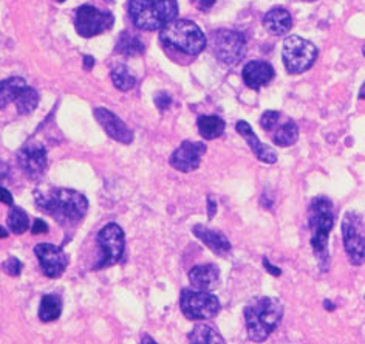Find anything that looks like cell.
<instances>
[{"label": "cell", "instance_id": "1", "mask_svg": "<svg viewBox=\"0 0 365 344\" xmlns=\"http://www.w3.org/2000/svg\"><path fill=\"white\" fill-rule=\"evenodd\" d=\"M34 202L41 211L62 226L79 223L88 211L87 197L68 188H38Z\"/></svg>", "mask_w": 365, "mask_h": 344}, {"label": "cell", "instance_id": "2", "mask_svg": "<svg viewBox=\"0 0 365 344\" xmlns=\"http://www.w3.org/2000/svg\"><path fill=\"white\" fill-rule=\"evenodd\" d=\"M284 318V305L277 298L260 296L245 307V321L250 340L262 343L279 328Z\"/></svg>", "mask_w": 365, "mask_h": 344}, {"label": "cell", "instance_id": "3", "mask_svg": "<svg viewBox=\"0 0 365 344\" xmlns=\"http://www.w3.org/2000/svg\"><path fill=\"white\" fill-rule=\"evenodd\" d=\"M160 41L164 49L192 58L198 56L207 45V39L202 29L187 19H175L163 26Z\"/></svg>", "mask_w": 365, "mask_h": 344}, {"label": "cell", "instance_id": "4", "mask_svg": "<svg viewBox=\"0 0 365 344\" xmlns=\"http://www.w3.org/2000/svg\"><path fill=\"white\" fill-rule=\"evenodd\" d=\"M309 230H312V247L321 264V270L328 268V236L334 225V211L330 198L319 196L312 201L308 211Z\"/></svg>", "mask_w": 365, "mask_h": 344}, {"label": "cell", "instance_id": "5", "mask_svg": "<svg viewBox=\"0 0 365 344\" xmlns=\"http://www.w3.org/2000/svg\"><path fill=\"white\" fill-rule=\"evenodd\" d=\"M129 16L136 29L160 30L178 16L177 0H130Z\"/></svg>", "mask_w": 365, "mask_h": 344}, {"label": "cell", "instance_id": "6", "mask_svg": "<svg viewBox=\"0 0 365 344\" xmlns=\"http://www.w3.org/2000/svg\"><path fill=\"white\" fill-rule=\"evenodd\" d=\"M317 54L319 50L313 42L299 36H289L284 42L282 59L289 75H300L314 66Z\"/></svg>", "mask_w": 365, "mask_h": 344}, {"label": "cell", "instance_id": "7", "mask_svg": "<svg viewBox=\"0 0 365 344\" xmlns=\"http://www.w3.org/2000/svg\"><path fill=\"white\" fill-rule=\"evenodd\" d=\"M181 312L190 321L211 320L220 312L222 305L218 298L211 292L197 290V288H182L180 295Z\"/></svg>", "mask_w": 365, "mask_h": 344}, {"label": "cell", "instance_id": "8", "mask_svg": "<svg viewBox=\"0 0 365 344\" xmlns=\"http://www.w3.org/2000/svg\"><path fill=\"white\" fill-rule=\"evenodd\" d=\"M211 50L225 66H235L245 56L246 39L240 31L230 29L215 30L211 34Z\"/></svg>", "mask_w": 365, "mask_h": 344}, {"label": "cell", "instance_id": "9", "mask_svg": "<svg viewBox=\"0 0 365 344\" xmlns=\"http://www.w3.org/2000/svg\"><path fill=\"white\" fill-rule=\"evenodd\" d=\"M98 248L99 258L96 270L112 267L121 260L125 250V236L123 228L118 223H107L104 228L98 233Z\"/></svg>", "mask_w": 365, "mask_h": 344}, {"label": "cell", "instance_id": "10", "mask_svg": "<svg viewBox=\"0 0 365 344\" xmlns=\"http://www.w3.org/2000/svg\"><path fill=\"white\" fill-rule=\"evenodd\" d=\"M356 213H346L342 219V241L349 260L353 265L365 264V231Z\"/></svg>", "mask_w": 365, "mask_h": 344}, {"label": "cell", "instance_id": "11", "mask_svg": "<svg viewBox=\"0 0 365 344\" xmlns=\"http://www.w3.org/2000/svg\"><path fill=\"white\" fill-rule=\"evenodd\" d=\"M115 24V16L110 11L98 10L96 6L82 5L76 10L75 29L82 38H93V36L108 31Z\"/></svg>", "mask_w": 365, "mask_h": 344}, {"label": "cell", "instance_id": "12", "mask_svg": "<svg viewBox=\"0 0 365 344\" xmlns=\"http://www.w3.org/2000/svg\"><path fill=\"white\" fill-rule=\"evenodd\" d=\"M17 163H19L24 174L33 182H39L47 171V149L38 140H29L17 152Z\"/></svg>", "mask_w": 365, "mask_h": 344}, {"label": "cell", "instance_id": "13", "mask_svg": "<svg viewBox=\"0 0 365 344\" xmlns=\"http://www.w3.org/2000/svg\"><path fill=\"white\" fill-rule=\"evenodd\" d=\"M34 255L38 256L39 264L45 276L48 278H61L63 271L67 270L68 258L63 250L54 243H38L34 247Z\"/></svg>", "mask_w": 365, "mask_h": 344}, {"label": "cell", "instance_id": "14", "mask_svg": "<svg viewBox=\"0 0 365 344\" xmlns=\"http://www.w3.org/2000/svg\"><path fill=\"white\" fill-rule=\"evenodd\" d=\"M206 144L202 141H182L173 151L170 157V165L180 172H194L202 165V158L206 152Z\"/></svg>", "mask_w": 365, "mask_h": 344}, {"label": "cell", "instance_id": "15", "mask_svg": "<svg viewBox=\"0 0 365 344\" xmlns=\"http://www.w3.org/2000/svg\"><path fill=\"white\" fill-rule=\"evenodd\" d=\"M95 118L103 126L108 137L113 138L115 141H120L123 144H130L133 141V132L129 129V126L120 116L108 111V108H95Z\"/></svg>", "mask_w": 365, "mask_h": 344}, {"label": "cell", "instance_id": "16", "mask_svg": "<svg viewBox=\"0 0 365 344\" xmlns=\"http://www.w3.org/2000/svg\"><path fill=\"white\" fill-rule=\"evenodd\" d=\"M235 129L239 132L243 140L248 143V146L251 148L252 153L257 157L260 161L267 163V165H274L277 161V153L268 144H263L255 132L252 131L251 126L246 121H239L235 124Z\"/></svg>", "mask_w": 365, "mask_h": 344}, {"label": "cell", "instance_id": "17", "mask_svg": "<svg viewBox=\"0 0 365 344\" xmlns=\"http://www.w3.org/2000/svg\"><path fill=\"white\" fill-rule=\"evenodd\" d=\"M276 71H274L269 62L251 61L243 67L242 78L245 84L252 90H260L263 86L269 84Z\"/></svg>", "mask_w": 365, "mask_h": 344}, {"label": "cell", "instance_id": "18", "mask_svg": "<svg viewBox=\"0 0 365 344\" xmlns=\"http://www.w3.org/2000/svg\"><path fill=\"white\" fill-rule=\"evenodd\" d=\"M189 283L197 290L212 292L220 283V270L214 264L197 265L189 271Z\"/></svg>", "mask_w": 365, "mask_h": 344}, {"label": "cell", "instance_id": "19", "mask_svg": "<svg viewBox=\"0 0 365 344\" xmlns=\"http://www.w3.org/2000/svg\"><path fill=\"white\" fill-rule=\"evenodd\" d=\"M192 233L218 256H226L231 251V242L220 231L207 228L205 225H195Z\"/></svg>", "mask_w": 365, "mask_h": 344}, {"label": "cell", "instance_id": "20", "mask_svg": "<svg viewBox=\"0 0 365 344\" xmlns=\"http://www.w3.org/2000/svg\"><path fill=\"white\" fill-rule=\"evenodd\" d=\"M263 25L271 34L274 36H284L287 34L291 26H293V17L289 11L282 6L271 8V10L264 14Z\"/></svg>", "mask_w": 365, "mask_h": 344}, {"label": "cell", "instance_id": "21", "mask_svg": "<svg viewBox=\"0 0 365 344\" xmlns=\"http://www.w3.org/2000/svg\"><path fill=\"white\" fill-rule=\"evenodd\" d=\"M187 341L194 344H215V343L222 344L225 343V338L214 324L200 323L195 325L194 330L189 333Z\"/></svg>", "mask_w": 365, "mask_h": 344}, {"label": "cell", "instance_id": "22", "mask_svg": "<svg viewBox=\"0 0 365 344\" xmlns=\"http://www.w3.org/2000/svg\"><path fill=\"white\" fill-rule=\"evenodd\" d=\"M197 126L200 135H202L205 140H215L218 137H222L226 128L225 121L220 116L215 115H202L197 120Z\"/></svg>", "mask_w": 365, "mask_h": 344}, {"label": "cell", "instance_id": "23", "mask_svg": "<svg viewBox=\"0 0 365 344\" xmlns=\"http://www.w3.org/2000/svg\"><path fill=\"white\" fill-rule=\"evenodd\" d=\"M62 313V298L56 293L43 295L39 305V318L42 323L56 321Z\"/></svg>", "mask_w": 365, "mask_h": 344}, {"label": "cell", "instance_id": "24", "mask_svg": "<svg viewBox=\"0 0 365 344\" xmlns=\"http://www.w3.org/2000/svg\"><path fill=\"white\" fill-rule=\"evenodd\" d=\"M25 88L26 83L21 76H10L4 79L2 84H0V103H2V108H5L11 101H16V98L19 96Z\"/></svg>", "mask_w": 365, "mask_h": 344}, {"label": "cell", "instance_id": "25", "mask_svg": "<svg viewBox=\"0 0 365 344\" xmlns=\"http://www.w3.org/2000/svg\"><path fill=\"white\" fill-rule=\"evenodd\" d=\"M144 50L145 47L141 38L130 31H123L115 47V51L124 54V56H138V54L144 53Z\"/></svg>", "mask_w": 365, "mask_h": 344}, {"label": "cell", "instance_id": "26", "mask_svg": "<svg viewBox=\"0 0 365 344\" xmlns=\"http://www.w3.org/2000/svg\"><path fill=\"white\" fill-rule=\"evenodd\" d=\"M299 140V128L293 120H288L284 124L277 128L276 133L272 135L274 144H277L279 148H288Z\"/></svg>", "mask_w": 365, "mask_h": 344}, {"label": "cell", "instance_id": "27", "mask_svg": "<svg viewBox=\"0 0 365 344\" xmlns=\"http://www.w3.org/2000/svg\"><path fill=\"white\" fill-rule=\"evenodd\" d=\"M110 78L113 86L118 90H121V92H129V90H132L136 84L135 75L124 64L115 66L110 71Z\"/></svg>", "mask_w": 365, "mask_h": 344}, {"label": "cell", "instance_id": "28", "mask_svg": "<svg viewBox=\"0 0 365 344\" xmlns=\"http://www.w3.org/2000/svg\"><path fill=\"white\" fill-rule=\"evenodd\" d=\"M6 225H8V228L11 230V233L24 234L26 230L30 228L29 214H26L19 206H11L10 213H8Z\"/></svg>", "mask_w": 365, "mask_h": 344}, {"label": "cell", "instance_id": "29", "mask_svg": "<svg viewBox=\"0 0 365 344\" xmlns=\"http://www.w3.org/2000/svg\"><path fill=\"white\" fill-rule=\"evenodd\" d=\"M39 104V93L33 87L26 86L24 92L16 98V108L21 115L31 113Z\"/></svg>", "mask_w": 365, "mask_h": 344}, {"label": "cell", "instance_id": "30", "mask_svg": "<svg viewBox=\"0 0 365 344\" xmlns=\"http://www.w3.org/2000/svg\"><path fill=\"white\" fill-rule=\"evenodd\" d=\"M279 120H280V113L279 112H276V111H267V112H263V115H262L260 126L263 128V131L269 132V131H272L274 128H276Z\"/></svg>", "mask_w": 365, "mask_h": 344}, {"label": "cell", "instance_id": "31", "mask_svg": "<svg viewBox=\"0 0 365 344\" xmlns=\"http://www.w3.org/2000/svg\"><path fill=\"white\" fill-rule=\"evenodd\" d=\"M2 268H4V271H5L8 276H21L22 264H21V260L17 259V258H10V259L4 262Z\"/></svg>", "mask_w": 365, "mask_h": 344}, {"label": "cell", "instance_id": "32", "mask_svg": "<svg viewBox=\"0 0 365 344\" xmlns=\"http://www.w3.org/2000/svg\"><path fill=\"white\" fill-rule=\"evenodd\" d=\"M170 103H172V98L166 92H160L155 95V104H157L160 111H166V108L170 107Z\"/></svg>", "mask_w": 365, "mask_h": 344}, {"label": "cell", "instance_id": "33", "mask_svg": "<svg viewBox=\"0 0 365 344\" xmlns=\"http://www.w3.org/2000/svg\"><path fill=\"white\" fill-rule=\"evenodd\" d=\"M192 5L200 11H209L215 5L217 0H190Z\"/></svg>", "mask_w": 365, "mask_h": 344}, {"label": "cell", "instance_id": "34", "mask_svg": "<svg viewBox=\"0 0 365 344\" xmlns=\"http://www.w3.org/2000/svg\"><path fill=\"white\" fill-rule=\"evenodd\" d=\"M47 231H48L47 222H43L42 219H34V223L31 226V233L33 234H45Z\"/></svg>", "mask_w": 365, "mask_h": 344}, {"label": "cell", "instance_id": "35", "mask_svg": "<svg viewBox=\"0 0 365 344\" xmlns=\"http://www.w3.org/2000/svg\"><path fill=\"white\" fill-rule=\"evenodd\" d=\"M263 267L267 268L271 275H274V276H280L282 275V270L280 268H277V267H274V265H271V262L267 259V258H263Z\"/></svg>", "mask_w": 365, "mask_h": 344}, {"label": "cell", "instance_id": "36", "mask_svg": "<svg viewBox=\"0 0 365 344\" xmlns=\"http://www.w3.org/2000/svg\"><path fill=\"white\" fill-rule=\"evenodd\" d=\"M207 214H209V219H214V214L217 213V203L212 197L207 198Z\"/></svg>", "mask_w": 365, "mask_h": 344}, {"label": "cell", "instance_id": "37", "mask_svg": "<svg viewBox=\"0 0 365 344\" xmlns=\"http://www.w3.org/2000/svg\"><path fill=\"white\" fill-rule=\"evenodd\" d=\"M2 202L6 203V205H10V206H13V202H14L13 196L10 194V191H8L5 186H2Z\"/></svg>", "mask_w": 365, "mask_h": 344}, {"label": "cell", "instance_id": "38", "mask_svg": "<svg viewBox=\"0 0 365 344\" xmlns=\"http://www.w3.org/2000/svg\"><path fill=\"white\" fill-rule=\"evenodd\" d=\"M93 64H95V59L91 56H84V69L86 70H90L93 69Z\"/></svg>", "mask_w": 365, "mask_h": 344}, {"label": "cell", "instance_id": "39", "mask_svg": "<svg viewBox=\"0 0 365 344\" xmlns=\"http://www.w3.org/2000/svg\"><path fill=\"white\" fill-rule=\"evenodd\" d=\"M325 309H328V310H334V305L330 303V301H325Z\"/></svg>", "mask_w": 365, "mask_h": 344}, {"label": "cell", "instance_id": "40", "mask_svg": "<svg viewBox=\"0 0 365 344\" xmlns=\"http://www.w3.org/2000/svg\"><path fill=\"white\" fill-rule=\"evenodd\" d=\"M359 98H361V99H365V83H364V84H362V87H361Z\"/></svg>", "mask_w": 365, "mask_h": 344}, {"label": "cell", "instance_id": "41", "mask_svg": "<svg viewBox=\"0 0 365 344\" xmlns=\"http://www.w3.org/2000/svg\"><path fill=\"white\" fill-rule=\"evenodd\" d=\"M141 343H155V340H152L150 337H144L141 338Z\"/></svg>", "mask_w": 365, "mask_h": 344}, {"label": "cell", "instance_id": "42", "mask_svg": "<svg viewBox=\"0 0 365 344\" xmlns=\"http://www.w3.org/2000/svg\"><path fill=\"white\" fill-rule=\"evenodd\" d=\"M0 228H2V238H6L8 233H6V230H5V226H0Z\"/></svg>", "mask_w": 365, "mask_h": 344}, {"label": "cell", "instance_id": "43", "mask_svg": "<svg viewBox=\"0 0 365 344\" xmlns=\"http://www.w3.org/2000/svg\"><path fill=\"white\" fill-rule=\"evenodd\" d=\"M362 53H364V56H365V44H364V47H362Z\"/></svg>", "mask_w": 365, "mask_h": 344}, {"label": "cell", "instance_id": "44", "mask_svg": "<svg viewBox=\"0 0 365 344\" xmlns=\"http://www.w3.org/2000/svg\"><path fill=\"white\" fill-rule=\"evenodd\" d=\"M56 2H59V4H62V2H66V0H56Z\"/></svg>", "mask_w": 365, "mask_h": 344}, {"label": "cell", "instance_id": "45", "mask_svg": "<svg viewBox=\"0 0 365 344\" xmlns=\"http://www.w3.org/2000/svg\"><path fill=\"white\" fill-rule=\"evenodd\" d=\"M305 2H314V0H305Z\"/></svg>", "mask_w": 365, "mask_h": 344}]
</instances>
